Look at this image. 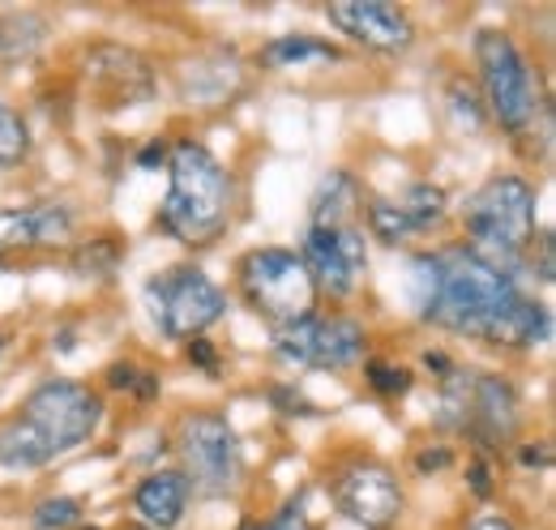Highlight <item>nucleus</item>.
Here are the masks:
<instances>
[{
	"mask_svg": "<svg viewBox=\"0 0 556 530\" xmlns=\"http://www.w3.org/2000/svg\"><path fill=\"white\" fill-rule=\"evenodd\" d=\"M416 269L424 274L419 317L428 326L496 351H531L553 338L548 304H540L514 274L476 257L467 244L437 249L419 257Z\"/></svg>",
	"mask_w": 556,
	"mask_h": 530,
	"instance_id": "f257e3e1",
	"label": "nucleus"
},
{
	"mask_svg": "<svg viewBox=\"0 0 556 530\" xmlns=\"http://www.w3.org/2000/svg\"><path fill=\"white\" fill-rule=\"evenodd\" d=\"M99 424H103L99 390L70 377L39 381L22 398L13 419L0 424V470H13V475L43 470L56 458L73 454L77 445H86L99 432Z\"/></svg>",
	"mask_w": 556,
	"mask_h": 530,
	"instance_id": "f03ea898",
	"label": "nucleus"
},
{
	"mask_svg": "<svg viewBox=\"0 0 556 530\" xmlns=\"http://www.w3.org/2000/svg\"><path fill=\"white\" fill-rule=\"evenodd\" d=\"M300 257L308 265L317 295L351 300L368 274V236H364V189L351 172H330L308 205V231Z\"/></svg>",
	"mask_w": 556,
	"mask_h": 530,
	"instance_id": "7ed1b4c3",
	"label": "nucleus"
},
{
	"mask_svg": "<svg viewBox=\"0 0 556 530\" xmlns=\"http://www.w3.org/2000/svg\"><path fill=\"white\" fill-rule=\"evenodd\" d=\"M167 198L159 205V231L176 244L210 249L236 214V176L223 167V159L193 141L180 137L167 146Z\"/></svg>",
	"mask_w": 556,
	"mask_h": 530,
	"instance_id": "20e7f679",
	"label": "nucleus"
},
{
	"mask_svg": "<svg viewBox=\"0 0 556 530\" xmlns=\"http://www.w3.org/2000/svg\"><path fill=\"white\" fill-rule=\"evenodd\" d=\"M535 210H540V198H535V185L527 176H514V172L488 176L484 185L463 201L467 249L476 257H484L488 265L518 278V265L540 236V214Z\"/></svg>",
	"mask_w": 556,
	"mask_h": 530,
	"instance_id": "39448f33",
	"label": "nucleus"
},
{
	"mask_svg": "<svg viewBox=\"0 0 556 530\" xmlns=\"http://www.w3.org/2000/svg\"><path fill=\"white\" fill-rule=\"evenodd\" d=\"M441 364V394H437V411L441 424L471 437L484 450H501L518 437L522 428V398L514 390L509 377L501 373H476V368H458V364Z\"/></svg>",
	"mask_w": 556,
	"mask_h": 530,
	"instance_id": "423d86ee",
	"label": "nucleus"
},
{
	"mask_svg": "<svg viewBox=\"0 0 556 530\" xmlns=\"http://www.w3.org/2000/svg\"><path fill=\"white\" fill-rule=\"evenodd\" d=\"M476 68H480V94L484 112L496 129H505L514 141H527L548 121V103L540 90V77L522 48L505 30H480L476 35Z\"/></svg>",
	"mask_w": 556,
	"mask_h": 530,
	"instance_id": "0eeeda50",
	"label": "nucleus"
},
{
	"mask_svg": "<svg viewBox=\"0 0 556 530\" xmlns=\"http://www.w3.org/2000/svg\"><path fill=\"white\" fill-rule=\"evenodd\" d=\"M236 287H240V300L253 317H262L270 330L282 326H295L304 317L317 313L321 295H317V282L308 274L304 257L295 249H253L244 253L236 265Z\"/></svg>",
	"mask_w": 556,
	"mask_h": 530,
	"instance_id": "6e6552de",
	"label": "nucleus"
},
{
	"mask_svg": "<svg viewBox=\"0 0 556 530\" xmlns=\"http://www.w3.org/2000/svg\"><path fill=\"white\" fill-rule=\"evenodd\" d=\"M146 308L154 330L172 342H193L206 338L227 313V295L223 287L210 278L202 265H167L159 274H150L146 282Z\"/></svg>",
	"mask_w": 556,
	"mask_h": 530,
	"instance_id": "1a4fd4ad",
	"label": "nucleus"
},
{
	"mask_svg": "<svg viewBox=\"0 0 556 530\" xmlns=\"http://www.w3.org/2000/svg\"><path fill=\"white\" fill-rule=\"evenodd\" d=\"M176 454H180V475L189 479L193 492L206 496H227L236 492L244 475V450L227 415L218 411H189L176 428Z\"/></svg>",
	"mask_w": 556,
	"mask_h": 530,
	"instance_id": "9d476101",
	"label": "nucleus"
},
{
	"mask_svg": "<svg viewBox=\"0 0 556 530\" xmlns=\"http://www.w3.org/2000/svg\"><path fill=\"white\" fill-rule=\"evenodd\" d=\"M330 501L359 530H394L407 505L394 466L372 454H355L330 470Z\"/></svg>",
	"mask_w": 556,
	"mask_h": 530,
	"instance_id": "9b49d317",
	"label": "nucleus"
},
{
	"mask_svg": "<svg viewBox=\"0 0 556 530\" xmlns=\"http://www.w3.org/2000/svg\"><path fill=\"white\" fill-rule=\"evenodd\" d=\"M270 333H275L278 359L295 368H313V373H348L368 355V330L343 313H313L295 326Z\"/></svg>",
	"mask_w": 556,
	"mask_h": 530,
	"instance_id": "f8f14e48",
	"label": "nucleus"
},
{
	"mask_svg": "<svg viewBox=\"0 0 556 530\" xmlns=\"http://www.w3.org/2000/svg\"><path fill=\"white\" fill-rule=\"evenodd\" d=\"M450 218V198L445 189L437 185H407L403 193H390V198H372L364 201V223H368V236L399 249V244H412L419 236L437 231L441 223Z\"/></svg>",
	"mask_w": 556,
	"mask_h": 530,
	"instance_id": "ddd939ff",
	"label": "nucleus"
},
{
	"mask_svg": "<svg viewBox=\"0 0 556 530\" xmlns=\"http://www.w3.org/2000/svg\"><path fill=\"white\" fill-rule=\"evenodd\" d=\"M326 17L339 35H348L355 48L372 56H403L416 43L412 13L390 0H334L326 4Z\"/></svg>",
	"mask_w": 556,
	"mask_h": 530,
	"instance_id": "4468645a",
	"label": "nucleus"
},
{
	"mask_svg": "<svg viewBox=\"0 0 556 530\" xmlns=\"http://www.w3.org/2000/svg\"><path fill=\"white\" fill-rule=\"evenodd\" d=\"M86 90L103 112H125L154 99V68L125 43H94L86 52Z\"/></svg>",
	"mask_w": 556,
	"mask_h": 530,
	"instance_id": "2eb2a0df",
	"label": "nucleus"
},
{
	"mask_svg": "<svg viewBox=\"0 0 556 530\" xmlns=\"http://www.w3.org/2000/svg\"><path fill=\"white\" fill-rule=\"evenodd\" d=\"M73 240V210L61 201L39 205H0V265L22 253L65 249Z\"/></svg>",
	"mask_w": 556,
	"mask_h": 530,
	"instance_id": "dca6fc26",
	"label": "nucleus"
},
{
	"mask_svg": "<svg viewBox=\"0 0 556 530\" xmlns=\"http://www.w3.org/2000/svg\"><path fill=\"white\" fill-rule=\"evenodd\" d=\"M189 501H193V488H189V479H185L176 466L141 475L138 488H134V514H138V527L176 530L180 522H185Z\"/></svg>",
	"mask_w": 556,
	"mask_h": 530,
	"instance_id": "f3484780",
	"label": "nucleus"
},
{
	"mask_svg": "<svg viewBox=\"0 0 556 530\" xmlns=\"http://www.w3.org/2000/svg\"><path fill=\"white\" fill-rule=\"evenodd\" d=\"M244 86V73H240V61L231 52H210V56H198L193 65L180 73V99L185 103H198V108H223L240 94Z\"/></svg>",
	"mask_w": 556,
	"mask_h": 530,
	"instance_id": "a211bd4d",
	"label": "nucleus"
},
{
	"mask_svg": "<svg viewBox=\"0 0 556 530\" xmlns=\"http://www.w3.org/2000/svg\"><path fill=\"white\" fill-rule=\"evenodd\" d=\"M48 43V22L35 13H0V61H30Z\"/></svg>",
	"mask_w": 556,
	"mask_h": 530,
	"instance_id": "6ab92c4d",
	"label": "nucleus"
},
{
	"mask_svg": "<svg viewBox=\"0 0 556 530\" xmlns=\"http://www.w3.org/2000/svg\"><path fill=\"white\" fill-rule=\"evenodd\" d=\"M339 48L313 39V35H282V39H270L262 48V65L266 68H300V65H313V61H334Z\"/></svg>",
	"mask_w": 556,
	"mask_h": 530,
	"instance_id": "aec40b11",
	"label": "nucleus"
},
{
	"mask_svg": "<svg viewBox=\"0 0 556 530\" xmlns=\"http://www.w3.org/2000/svg\"><path fill=\"white\" fill-rule=\"evenodd\" d=\"M26 154H30V125L17 108H9L0 99V172L17 167Z\"/></svg>",
	"mask_w": 556,
	"mask_h": 530,
	"instance_id": "412c9836",
	"label": "nucleus"
},
{
	"mask_svg": "<svg viewBox=\"0 0 556 530\" xmlns=\"http://www.w3.org/2000/svg\"><path fill=\"white\" fill-rule=\"evenodd\" d=\"M30 527L35 530H77L81 527V501L73 496H48L35 505L30 514Z\"/></svg>",
	"mask_w": 556,
	"mask_h": 530,
	"instance_id": "4be33fe9",
	"label": "nucleus"
},
{
	"mask_svg": "<svg viewBox=\"0 0 556 530\" xmlns=\"http://www.w3.org/2000/svg\"><path fill=\"white\" fill-rule=\"evenodd\" d=\"M412 373L407 368H399V364H390V359H368V390L381 398H403L412 390Z\"/></svg>",
	"mask_w": 556,
	"mask_h": 530,
	"instance_id": "5701e85b",
	"label": "nucleus"
},
{
	"mask_svg": "<svg viewBox=\"0 0 556 530\" xmlns=\"http://www.w3.org/2000/svg\"><path fill=\"white\" fill-rule=\"evenodd\" d=\"M108 381H112V390H129V394H138V398L159 394V377H154V373H138L134 364H116V368L108 373Z\"/></svg>",
	"mask_w": 556,
	"mask_h": 530,
	"instance_id": "b1692460",
	"label": "nucleus"
},
{
	"mask_svg": "<svg viewBox=\"0 0 556 530\" xmlns=\"http://www.w3.org/2000/svg\"><path fill=\"white\" fill-rule=\"evenodd\" d=\"M240 530H304V496H291L270 518H253V522H244Z\"/></svg>",
	"mask_w": 556,
	"mask_h": 530,
	"instance_id": "393cba45",
	"label": "nucleus"
},
{
	"mask_svg": "<svg viewBox=\"0 0 556 530\" xmlns=\"http://www.w3.org/2000/svg\"><path fill=\"white\" fill-rule=\"evenodd\" d=\"M467 530H518V527H514V518L501 514V509H480V514H471Z\"/></svg>",
	"mask_w": 556,
	"mask_h": 530,
	"instance_id": "a878e982",
	"label": "nucleus"
},
{
	"mask_svg": "<svg viewBox=\"0 0 556 530\" xmlns=\"http://www.w3.org/2000/svg\"><path fill=\"white\" fill-rule=\"evenodd\" d=\"M189 364H198V368L214 373V346H210L206 338H193V342H189Z\"/></svg>",
	"mask_w": 556,
	"mask_h": 530,
	"instance_id": "bb28decb",
	"label": "nucleus"
},
{
	"mask_svg": "<svg viewBox=\"0 0 556 530\" xmlns=\"http://www.w3.org/2000/svg\"><path fill=\"white\" fill-rule=\"evenodd\" d=\"M4 351H9V333L0 330V364H4Z\"/></svg>",
	"mask_w": 556,
	"mask_h": 530,
	"instance_id": "cd10ccee",
	"label": "nucleus"
},
{
	"mask_svg": "<svg viewBox=\"0 0 556 530\" xmlns=\"http://www.w3.org/2000/svg\"><path fill=\"white\" fill-rule=\"evenodd\" d=\"M125 530H146V527H138V522H134V527H125Z\"/></svg>",
	"mask_w": 556,
	"mask_h": 530,
	"instance_id": "c85d7f7f",
	"label": "nucleus"
},
{
	"mask_svg": "<svg viewBox=\"0 0 556 530\" xmlns=\"http://www.w3.org/2000/svg\"><path fill=\"white\" fill-rule=\"evenodd\" d=\"M77 530H99V527H77Z\"/></svg>",
	"mask_w": 556,
	"mask_h": 530,
	"instance_id": "c756f323",
	"label": "nucleus"
}]
</instances>
